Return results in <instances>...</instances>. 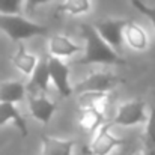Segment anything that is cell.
Here are the masks:
<instances>
[{"instance_id": "6da1fadb", "label": "cell", "mask_w": 155, "mask_h": 155, "mask_svg": "<svg viewBox=\"0 0 155 155\" xmlns=\"http://www.w3.org/2000/svg\"><path fill=\"white\" fill-rule=\"evenodd\" d=\"M81 33L86 39L84 54L77 60L80 65H127V60L119 56L116 50L108 45L98 33L95 26L92 24H81Z\"/></svg>"}, {"instance_id": "7a4b0ae2", "label": "cell", "mask_w": 155, "mask_h": 155, "mask_svg": "<svg viewBox=\"0 0 155 155\" xmlns=\"http://www.w3.org/2000/svg\"><path fill=\"white\" fill-rule=\"evenodd\" d=\"M0 30H3L17 44L32 36L48 35V27L33 23L21 15H2L0 14Z\"/></svg>"}, {"instance_id": "3957f363", "label": "cell", "mask_w": 155, "mask_h": 155, "mask_svg": "<svg viewBox=\"0 0 155 155\" xmlns=\"http://www.w3.org/2000/svg\"><path fill=\"white\" fill-rule=\"evenodd\" d=\"M120 83H125V80L116 74H111L108 71H91L84 80L75 84L74 92H110Z\"/></svg>"}, {"instance_id": "277c9868", "label": "cell", "mask_w": 155, "mask_h": 155, "mask_svg": "<svg viewBox=\"0 0 155 155\" xmlns=\"http://www.w3.org/2000/svg\"><path fill=\"white\" fill-rule=\"evenodd\" d=\"M111 128H113L111 120L105 122L103 127L98 130V133L94 137V140L91 142V145L83 149V154L84 155H108L117 146H124L127 143V140L117 139L114 134H111V131H110Z\"/></svg>"}, {"instance_id": "5b68a950", "label": "cell", "mask_w": 155, "mask_h": 155, "mask_svg": "<svg viewBox=\"0 0 155 155\" xmlns=\"http://www.w3.org/2000/svg\"><path fill=\"white\" fill-rule=\"evenodd\" d=\"M145 107L146 104L143 100L137 98V100H131L128 103L122 104L117 108V114L114 116V119L111 120L113 127L114 125H120V127H134L139 125L142 122H148V117L145 114Z\"/></svg>"}, {"instance_id": "8992f818", "label": "cell", "mask_w": 155, "mask_h": 155, "mask_svg": "<svg viewBox=\"0 0 155 155\" xmlns=\"http://www.w3.org/2000/svg\"><path fill=\"white\" fill-rule=\"evenodd\" d=\"M48 59V71L54 87L57 89L59 95L66 98L74 92V87L69 83V68L65 62H62L59 57L47 56Z\"/></svg>"}, {"instance_id": "52a82bcc", "label": "cell", "mask_w": 155, "mask_h": 155, "mask_svg": "<svg viewBox=\"0 0 155 155\" xmlns=\"http://www.w3.org/2000/svg\"><path fill=\"white\" fill-rule=\"evenodd\" d=\"M127 24H128V20H104L95 24V29L98 30V33L103 36V39L108 45L117 50L125 38L124 33H125Z\"/></svg>"}, {"instance_id": "ba28073f", "label": "cell", "mask_w": 155, "mask_h": 155, "mask_svg": "<svg viewBox=\"0 0 155 155\" xmlns=\"http://www.w3.org/2000/svg\"><path fill=\"white\" fill-rule=\"evenodd\" d=\"M27 101H29L30 114L36 120L47 125L56 111L57 104L51 100H48L47 94H27Z\"/></svg>"}, {"instance_id": "9c48e42d", "label": "cell", "mask_w": 155, "mask_h": 155, "mask_svg": "<svg viewBox=\"0 0 155 155\" xmlns=\"http://www.w3.org/2000/svg\"><path fill=\"white\" fill-rule=\"evenodd\" d=\"M50 71H48V59L44 57L38 62L33 74L30 75L29 83L26 84L27 94H47L50 89Z\"/></svg>"}, {"instance_id": "30bf717a", "label": "cell", "mask_w": 155, "mask_h": 155, "mask_svg": "<svg viewBox=\"0 0 155 155\" xmlns=\"http://www.w3.org/2000/svg\"><path fill=\"white\" fill-rule=\"evenodd\" d=\"M48 50L50 54L54 57H71L78 51H81L83 48L77 44H74L68 36L65 35H53L48 42Z\"/></svg>"}, {"instance_id": "8fae6325", "label": "cell", "mask_w": 155, "mask_h": 155, "mask_svg": "<svg viewBox=\"0 0 155 155\" xmlns=\"http://www.w3.org/2000/svg\"><path fill=\"white\" fill-rule=\"evenodd\" d=\"M42 155H72V149L75 146L74 140H62L51 136L42 134Z\"/></svg>"}, {"instance_id": "7c38bea8", "label": "cell", "mask_w": 155, "mask_h": 155, "mask_svg": "<svg viewBox=\"0 0 155 155\" xmlns=\"http://www.w3.org/2000/svg\"><path fill=\"white\" fill-rule=\"evenodd\" d=\"M27 94V87L24 83L18 80H9L0 83V104L2 103H11L17 104L23 101V98Z\"/></svg>"}, {"instance_id": "4fadbf2b", "label": "cell", "mask_w": 155, "mask_h": 155, "mask_svg": "<svg viewBox=\"0 0 155 155\" xmlns=\"http://www.w3.org/2000/svg\"><path fill=\"white\" fill-rule=\"evenodd\" d=\"M8 120H12L15 124V127L20 130V133H21L23 137H27L29 136L27 122L24 120V117L21 116V113L15 107V104L2 103L0 104V125L6 124Z\"/></svg>"}, {"instance_id": "5bb4252c", "label": "cell", "mask_w": 155, "mask_h": 155, "mask_svg": "<svg viewBox=\"0 0 155 155\" xmlns=\"http://www.w3.org/2000/svg\"><path fill=\"white\" fill-rule=\"evenodd\" d=\"M11 60H12L14 66H17L26 75H32L35 68H36V65H38L36 56H33V54H30L27 51L23 42H18V50L11 57Z\"/></svg>"}, {"instance_id": "9a60e30c", "label": "cell", "mask_w": 155, "mask_h": 155, "mask_svg": "<svg viewBox=\"0 0 155 155\" xmlns=\"http://www.w3.org/2000/svg\"><path fill=\"white\" fill-rule=\"evenodd\" d=\"M125 41L128 42V45L134 50H145L148 47V35L146 32L143 30L142 26H139L137 23L134 21H130L128 20V24L125 27Z\"/></svg>"}, {"instance_id": "2e32d148", "label": "cell", "mask_w": 155, "mask_h": 155, "mask_svg": "<svg viewBox=\"0 0 155 155\" xmlns=\"http://www.w3.org/2000/svg\"><path fill=\"white\" fill-rule=\"evenodd\" d=\"M78 122H80L81 128H84L86 131H95V130H100L105 124V117H104L103 111H100L97 108L80 107Z\"/></svg>"}, {"instance_id": "e0dca14e", "label": "cell", "mask_w": 155, "mask_h": 155, "mask_svg": "<svg viewBox=\"0 0 155 155\" xmlns=\"http://www.w3.org/2000/svg\"><path fill=\"white\" fill-rule=\"evenodd\" d=\"M78 104L80 107L97 108L104 113L111 104V95L110 92H84V94H80Z\"/></svg>"}, {"instance_id": "ac0fdd59", "label": "cell", "mask_w": 155, "mask_h": 155, "mask_svg": "<svg viewBox=\"0 0 155 155\" xmlns=\"http://www.w3.org/2000/svg\"><path fill=\"white\" fill-rule=\"evenodd\" d=\"M91 11V0H65L56 8V15L60 14H86Z\"/></svg>"}, {"instance_id": "d6986e66", "label": "cell", "mask_w": 155, "mask_h": 155, "mask_svg": "<svg viewBox=\"0 0 155 155\" xmlns=\"http://www.w3.org/2000/svg\"><path fill=\"white\" fill-rule=\"evenodd\" d=\"M142 145L148 155H155V105H151V113L146 122V130L142 137Z\"/></svg>"}, {"instance_id": "ffe728a7", "label": "cell", "mask_w": 155, "mask_h": 155, "mask_svg": "<svg viewBox=\"0 0 155 155\" xmlns=\"http://www.w3.org/2000/svg\"><path fill=\"white\" fill-rule=\"evenodd\" d=\"M24 0H0L2 15H21Z\"/></svg>"}, {"instance_id": "44dd1931", "label": "cell", "mask_w": 155, "mask_h": 155, "mask_svg": "<svg viewBox=\"0 0 155 155\" xmlns=\"http://www.w3.org/2000/svg\"><path fill=\"white\" fill-rule=\"evenodd\" d=\"M131 5H133L139 12H142L143 15H146V17L151 20V23H152V26H154V29H155V6H148V5L143 3L142 0H131Z\"/></svg>"}, {"instance_id": "7402d4cb", "label": "cell", "mask_w": 155, "mask_h": 155, "mask_svg": "<svg viewBox=\"0 0 155 155\" xmlns=\"http://www.w3.org/2000/svg\"><path fill=\"white\" fill-rule=\"evenodd\" d=\"M48 2H50V0H24L26 11L32 12V11H35L36 8H39L41 5H45V3H48Z\"/></svg>"}, {"instance_id": "603a6c76", "label": "cell", "mask_w": 155, "mask_h": 155, "mask_svg": "<svg viewBox=\"0 0 155 155\" xmlns=\"http://www.w3.org/2000/svg\"><path fill=\"white\" fill-rule=\"evenodd\" d=\"M130 155H148V154H146V149H145V146L142 145V146H140L139 149H136V151H133V152H131V154H130Z\"/></svg>"}]
</instances>
